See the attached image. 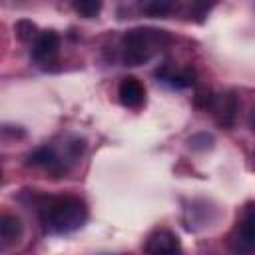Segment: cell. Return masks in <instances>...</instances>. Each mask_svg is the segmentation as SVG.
I'll return each mask as SVG.
<instances>
[{
    "mask_svg": "<svg viewBox=\"0 0 255 255\" xmlns=\"http://www.w3.org/2000/svg\"><path fill=\"white\" fill-rule=\"evenodd\" d=\"M40 221L48 233L62 235V233H72L80 229L88 217L86 203L80 201L78 197H52L46 199L40 207Z\"/></svg>",
    "mask_w": 255,
    "mask_h": 255,
    "instance_id": "1",
    "label": "cell"
},
{
    "mask_svg": "<svg viewBox=\"0 0 255 255\" xmlns=\"http://www.w3.org/2000/svg\"><path fill=\"white\" fill-rule=\"evenodd\" d=\"M169 42L167 32L155 28H133L122 38V60L126 66L149 62Z\"/></svg>",
    "mask_w": 255,
    "mask_h": 255,
    "instance_id": "2",
    "label": "cell"
},
{
    "mask_svg": "<svg viewBox=\"0 0 255 255\" xmlns=\"http://www.w3.org/2000/svg\"><path fill=\"white\" fill-rule=\"evenodd\" d=\"M229 249L233 255H255V207H249L231 233Z\"/></svg>",
    "mask_w": 255,
    "mask_h": 255,
    "instance_id": "3",
    "label": "cell"
},
{
    "mask_svg": "<svg viewBox=\"0 0 255 255\" xmlns=\"http://www.w3.org/2000/svg\"><path fill=\"white\" fill-rule=\"evenodd\" d=\"M147 255H181L179 237L169 229H155L145 241Z\"/></svg>",
    "mask_w": 255,
    "mask_h": 255,
    "instance_id": "4",
    "label": "cell"
},
{
    "mask_svg": "<svg viewBox=\"0 0 255 255\" xmlns=\"http://www.w3.org/2000/svg\"><path fill=\"white\" fill-rule=\"evenodd\" d=\"M60 34L56 30H42L32 44V58L38 64H50L58 56Z\"/></svg>",
    "mask_w": 255,
    "mask_h": 255,
    "instance_id": "5",
    "label": "cell"
},
{
    "mask_svg": "<svg viewBox=\"0 0 255 255\" xmlns=\"http://www.w3.org/2000/svg\"><path fill=\"white\" fill-rule=\"evenodd\" d=\"M118 96H120V102L126 106V108H141L143 102H145V88L143 84L133 78V76H126L122 82H120V88H118Z\"/></svg>",
    "mask_w": 255,
    "mask_h": 255,
    "instance_id": "6",
    "label": "cell"
},
{
    "mask_svg": "<svg viewBox=\"0 0 255 255\" xmlns=\"http://www.w3.org/2000/svg\"><path fill=\"white\" fill-rule=\"evenodd\" d=\"M237 108H239L237 96L231 92V94H225V96H215V104H213L211 110H215L217 122H219L221 126L229 128V126H233V122H235Z\"/></svg>",
    "mask_w": 255,
    "mask_h": 255,
    "instance_id": "7",
    "label": "cell"
},
{
    "mask_svg": "<svg viewBox=\"0 0 255 255\" xmlns=\"http://www.w3.org/2000/svg\"><path fill=\"white\" fill-rule=\"evenodd\" d=\"M24 233V225L20 221V217L16 215H2L0 219V239H2V247H10L16 245L22 239Z\"/></svg>",
    "mask_w": 255,
    "mask_h": 255,
    "instance_id": "8",
    "label": "cell"
},
{
    "mask_svg": "<svg viewBox=\"0 0 255 255\" xmlns=\"http://www.w3.org/2000/svg\"><path fill=\"white\" fill-rule=\"evenodd\" d=\"M14 32H16V36H18V40H22V42L36 40L38 34H40L38 28H36V24L30 22V20H18V22L14 24Z\"/></svg>",
    "mask_w": 255,
    "mask_h": 255,
    "instance_id": "9",
    "label": "cell"
},
{
    "mask_svg": "<svg viewBox=\"0 0 255 255\" xmlns=\"http://www.w3.org/2000/svg\"><path fill=\"white\" fill-rule=\"evenodd\" d=\"M74 10L84 18H94V16L100 14L102 2H98V0H78V2H74Z\"/></svg>",
    "mask_w": 255,
    "mask_h": 255,
    "instance_id": "10",
    "label": "cell"
},
{
    "mask_svg": "<svg viewBox=\"0 0 255 255\" xmlns=\"http://www.w3.org/2000/svg\"><path fill=\"white\" fill-rule=\"evenodd\" d=\"M171 8H173V4L167 0H151V2L141 4V10L149 16H165L171 12Z\"/></svg>",
    "mask_w": 255,
    "mask_h": 255,
    "instance_id": "11",
    "label": "cell"
},
{
    "mask_svg": "<svg viewBox=\"0 0 255 255\" xmlns=\"http://www.w3.org/2000/svg\"><path fill=\"white\" fill-rule=\"evenodd\" d=\"M249 124H251V128L255 129V108H253V112H251V118H249Z\"/></svg>",
    "mask_w": 255,
    "mask_h": 255,
    "instance_id": "12",
    "label": "cell"
}]
</instances>
